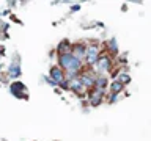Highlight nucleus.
Wrapping results in <instances>:
<instances>
[{
  "label": "nucleus",
  "instance_id": "obj_1",
  "mask_svg": "<svg viewBox=\"0 0 151 141\" xmlns=\"http://www.w3.org/2000/svg\"><path fill=\"white\" fill-rule=\"evenodd\" d=\"M60 64L65 69H68V75L73 77L74 72H77L80 68V60H77L73 53H63L60 56Z\"/></svg>",
  "mask_w": 151,
  "mask_h": 141
},
{
  "label": "nucleus",
  "instance_id": "obj_2",
  "mask_svg": "<svg viewBox=\"0 0 151 141\" xmlns=\"http://www.w3.org/2000/svg\"><path fill=\"white\" fill-rule=\"evenodd\" d=\"M98 47L96 46H90L88 49H87V63L88 64H94L96 63V60H98Z\"/></svg>",
  "mask_w": 151,
  "mask_h": 141
},
{
  "label": "nucleus",
  "instance_id": "obj_3",
  "mask_svg": "<svg viewBox=\"0 0 151 141\" xmlns=\"http://www.w3.org/2000/svg\"><path fill=\"white\" fill-rule=\"evenodd\" d=\"M50 77L54 78V83H63L65 75H63V72H61L58 68H52L50 69Z\"/></svg>",
  "mask_w": 151,
  "mask_h": 141
},
{
  "label": "nucleus",
  "instance_id": "obj_4",
  "mask_svg": "<svg viewBox=\"0 0 151 141\" xmlns=\"http://www.w3.org/2000/svg\"><path fill=\"white\" fill-rule=\"evenodd\" d=\"M98 64H99V66H98V69L104 72V70H107L109 68H110V60H109L107 56H102V58L99 60V63H98Z\"/></svg>",
  "mask_w": 151,
  "mask_h": 141
},
{
  "label": "nucleus",
  "instance_id": "obj_5",
  "mask_svg": "<svg viewBox=\"0 0 151 141\" xmlns=\"http://www.w3.org/2000/svg\"><path fill=\"white\" fill-rule=\"evenodd\" d=\"M101 97H102V89H96V91H94L93 94H91V103L93 105H98L99 102H101Z\"/></svg>",
  "mask_w": 151,
  "mask_h": 141
},
{
  "label": "nucleus",
  "instance_id": "obj_6",
  "mask_svg": "<svg viewBox=\"0 0 151 141\" xmlns=\"http://www.w3.org/2000/svg\"><path fill=\"white\" fill-rule=\"evenodd\" d=\"M85 53H87V50L83 49V46H77V47L74 49V53H73V55L79 60V58H82V56H83Z\"/></svg>",
  "mask_w": 151,
  "mask_h": 141
},
{
  "label": "nucleus",
  "instance_id": "obj_7",
  "mask_svg": "<svg viewBox=\"0 0 151 141\" xmlns=\"http://www.w3.org/2000/svg\"><path fill=\"white\" fill-rule=\"evenodd\" d=\"M80 83H82L83 86H91L94 83V80L90 77V75H82V77H80Z\"/></svg>",
  "mask_w": 151,
  "mask_h": 141
},
{
  "label": "nucleus",
  "instance_id": "obj_8",
  "mask_svg": "<svg viewBox=\"0 0 151 141\" xmlns=\"http://www.w3.org/2000/svg\"><path fill=\"white\" fill-rule=\"evenodd\" d=\"M110 89H112V93H115V94H116V93H120L121 89H123V83H120V82H118V80H115V82L112 83Z\"/></svg>",
  "mask_w": 151,
  "mask_h": 141
},
{
  "label": "nucleus",
  "instance_id": "obj_9",
  "mask_svg": "<svg viewBox=\"0 0 151 141\" xmlns=\"http://www.w3.org/2000/svg\"><path fill=\"white\" fill-rule=\"evenodd\" d=\"M19 72H21V70H19V68L16 64H11V68H9V74H13V75H19Z\"/></svg>",
  "mask_w": 151,
  "mask_h": 141
},
{
  "label": "nucleus",
  "instance_id": "obj_10",
  "mask_svg": "<svg viewBox=\"0 0 151 141\" xmlns=\"http://www.w3.org/2000/svg\"><path fill=\"white\" fill-rule=\"evenodd\" d=\"M118 82L123 83V85L127 83V82H129V75H127V74H123V75H120V80H118Z\"/></svg>",
  "mask_w": 151,
  "mask_h": 141
},
{
  "label": "nucleus",
  "instance_id": "obj_11",
  "mask_svg": "<svg viewBox=\"0 0 151 141\" xmlns=\"http://www.w3.org/2000/svg\"><path fill=\"white\" fill-rule=\"evenodd\" d=\"M96 85H98V86H104V85H106V78H104V77H99L98 80H96Z\"/></svg>",
  "mask_w": 151,
  "mask_h": 141
}]
</instances>
